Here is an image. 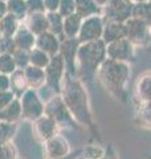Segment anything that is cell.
I'll return each instance as SVG.
<instances>
[{
  "label": "cell",
  "mask_w": 151,
  "mask_h": 159,
  "mask_svg": "<svg viewBox=\"0 0 151 159\" xmlns=\"http://www.w3.org/2000/svg\"><path fill=\"white\" fill-rule=\"evenodd\" d=\"M97 72L105 90L115 99L123 102L126 96V84L130 76L129 64L106 58L101 64Z\"/></svg>",
  "instance_id": "1"
},
{
  "label": "cell",
  "mask_w": 151,
  "mask_h": 159,
  "mask_svg": "<svg viewBox=\"0 0 151 159\" xmlns=\"http://www.w3.org/2000/svg\"><path fill=\"white\" fill-rule=\"evenodd\" d=\"M64 102L66 105L69 113L73 114V117L80 123L88 125L92 121V114L89 109V99L88 93L85 92V88L78 80L69 78L66 74V81H64Z\"/></svg>",
  "instance_id": "2"
},
{
  "label": "cell",
  "mask_w": 151,
  "mask_h": 159,
  "mask_svg": "<svg viewBox=\"0 0 151 159\" xmlns=\"http://www.w3.org/2000/svg\"><path fill=\"white\" fill-rule=\"evenodd\" d=\"M76 60L80 64L81 72L95 73L105 60H106V44L102 39L94 41L81 43L77 49Z\"/></svg>",
  "instance_id": "3"
},
{
  "label": "cell",
  "mask_w": 151,
  "mask_h": 159,
  "mask_svg": "<svg viewBox=\"0 0 151 159\" xmlns=\"http://www.w3.org/2000/svg\"><path fill=\"white\" fill-rule=\"evenodd\" d=\"M125 24L126 39L133 44L135 48H144L151 41V25L139 19L130 17Z\"/></svg>",
  "instance_id": "4"
},
{
  "label": "cell",
  "mask_w": 151,
  "mask_h": 159,
  "mask_svg": "<svg viewBox=\"0 0 151 159\" xmlns=\"http://www.w3.org/2000/svg\"><path fill=\"white\" fill-rule=\"evenodd\" d=\"M135 57V47L127 39H121L106 45V58L122 62H133Z\"/></svg>",
  "instance_id": "5"
},
{
  "label": "cell",
  "mask_w": 151,
  "mask_h": 159,
  "mask_svg": "<svg viewBox=\"0 0 151 159\" xmlns=\"http://www.w3.org/2000/svg\"><path fill=\"white\" fill-rule=\"evenodd\" d=\"M103 25H105L103 19L98 16V15L84 19L77 40L80 43H88V41H94V40L102 39Z\"/></svg>",
  "instance_id": "6"
},
{
  "label": "cell",
  "mask_w": 151,
  "mask_h": 159,
  "mask_svg": "<svg viewBox=\"0 0 151 159\" xmlns=\"http://www.w3.org/2000/svg\"><path fill=\"white\" fill-rule=\"evenodd\" d=\"M105 8V19L109 21L125 23L131 17L133 3L130 0H109Z\"/></svg>",
  "instance_id": "7"
},
{
  "label": "cell",
  "mask_w": 151,
  "mask_h": 159,
  "mask_svg": "<svg viewBox=\"0 0 151 159\" xmlns=\"http://www.w3.org/2000/svg\"><path fill=\"white\" fill-rule=\"evenodd\" d=\"M64 68H65V62L64 58L61 57V54H54L50 58L49 64L47 65L45 69V76H47V82L49 84L52 88H54L56 90H60V85H61V80L64 76Z\"/></svg>",
  "instance_id": "8"
},
{
  "label": "cell",
  "mask_w": 151,
  "mask_h": 159,
  "mask_svg": "<svg viewBox=\"0 0 151 159\" xmlns=\"http://www.w3.org/2000/svg\"><path fill=\"white\" fill-rule=\"evenodd\" d=\"M20 105H21V113L27 118H31V119L40 118L44 111L43 103L40 102V99L36 97V94L32 90H28L24 93Z\"/></svg>",
  "instance_id": "9"
},
{
  "label": "cell",
  "mask_w": 151,
  "mask_h": 159,
  "mask_svg": "<svg viewBox=\"0 0 151 159\" xmlns=\"http://www.w3.org/2000/svg\"><path fill=\"white\" fill-rule=\"evenodd\" d=\"M78 40L77 39H65L64 43L60 45V54L64 58L65 66H68V74H74L76 69V54L78 49Z\"/></svg>",
  "instance_id": "10"
},
{
  "label": "cell",
  "mask_w": 151,
  "mask_h": 159,
  "mask_svg": "<svg viewBox=\"0 0 151 159\" xmlns=\"http://www.w3.org/2000/svg\"><path fill=\"white\" fill-rule=\"evenodd\" d=\"M44 111L47 113V117L52 118L56 123L65 121L69 116V110L61 97H54L53 99H50L45 105Z\"/></svg>",
  "instance_id": "11"
},
{
  "label": "cell",
  "mask_w": 151,
  "mask_h": 159,
  "mask_svg": "<svg viewBox=\"0 0 151 159\" xmlns=\"http://www.w3.org/2000/svg\"><path fill=\"white\" fill-rule=\"evenodd\" d=\"M47 152L52 159L65 157L68 154H70L69 143L64 137L54 135L47 141Z\"/></svg>",
  "instance_id": "12"
},
{
  "label": "cell",
  "mask_w": 151,
  "mask_h": 159,
  "mask_svg": "<svg viewBox=\"0 0 151 159\" xmlns=\"http://www.w3.org/2000/svg\"><path fill=\"white\" fill-rule=\"evenodd\" d=\"M126 39V32H125V24L119 21H108L103 25V32H102V40L103 43L110 44L117 40Z\"/></svg>",
  "instance_id": "13"
},
{
  "label": "cell",
  "mask_w": 151,
  "mask_h": 159,
  "mask_svg": "<svg viewBox=\"0 0 151 159\" xmlns=\"http://www.w3.org/2000/svg\"><path fill=\"white\" fill-rule=\"evenodd\" d=\"M135 98L138 102H146L151 99V72H144L135 82Z\"/></svg>",
  "instance_id": "14"
},
{
  "label": "cell",
  "mask_w": 151,
  "mask_h": 159,
  "mask_svg": "<svg viewBox=\"0 0 151 159\" xmlns=\"http://www.w3.org/2000/svg\"><path fill=\"white\" fill-rule=\"evenodd\" d=\"M56 126L57 123L49 117H40L37 118L36 123H34V131L36 135L41 139V141H48L52 137H54L56 133Z\"/></svg>",
  "instance_id": "15"
},
{
  "label": "cell",
  "mask_w": 151,
  "mask_h": 159,
  "mask_svg": "<svg viewBox=\"0 0 151 159\" xmlns=\"http://www.w3.org/2000/svg\"><path fill=\"white\" fill-rule=\"evenodd\" d=\"M36 45L39 49H41L43 52L47 54H57L60 52V43L56 37V34L50 33V32H44L41 34H39V37L36 40Z\"/></svg>",
  "instance_id": "16"
},
{
  "label": "cell",
  "mask_w": 151,
  "mask_h": 159,
  "mask_svg": "<svg viewBox=\"0 0 151 159\" xmlns=\"http://www.w3.org/2000/svg\"><path fill=\"white\" fill-rule=\"evenodd\" d=\"M82 17L78 16L77 13H73L70 16L64 17V24H62V33L65 39H76L80 33L82 24Z\"/></svg>",
  "instance_id": "17"
},
{
  "label": "cell",
  "mask_w": 151,
  "mask_h": 159,
  "mask_svg": "<svg viewBox=\"0 0 151 159\" xmlns=\"http://www.w3.org/2000/svg\"><path fill=\"white\" fill-rule=\"evenodd\" d=\"M24 76L27 80L28 86H31L33 89H37L40 86H43L47 82V76L43 69L36 68V66H28L24 70Z\"/></svg>",
  "instance_id": "18"
},
{
  "label": "cell",
  "mask_w": 151,
  "mask_h": 159,
  "mask_svg": "<svg viewBox=\"0 0 151 159\" xmlns=\"http://www.w3.org/2000/svg\"><path fill=\"white\" fill-rule=\"evenodd\" d=\"M76 3V13L82 19H86L94 15H98L99 6L94 0H74Z\"/></svg>",
  "instance_id": "19"
},
{
  "label": "cell",
  "mask_w": 151,
  "mask_h": 159,
  "mask_svg": "<svg viewBox=\"0 0 151 159\" xmlns=\"http://www.w3.org/2000/svg\"><path fill=\"white\" fill-rule=\"evenodd\" d=\"M21 114V105L17 101H12L7 106L0 109V119H4V122H15Z\"/></svg>",
  "instance_id": "20"
},
{
  "label": "cell",
  "mask_w": 151,
  "mask_h": 159,
  "mask_svg": "<svg viewBox=\"0 0 151 159\" xmlns=\"http://www.w3.org/2000/svg\"><path fill=\"white\" fill-rule=\"evenodd\" d=\"M29 31L34 34H41L48 31V19L43 13H32L29 19Z\"/></svg>",
  "instance_id": "21"
},
{
  "label": "cell",
  "mask_w": 151,
  "mask_h": 159,
  "mask_svg": "<svg viewBox=\"0 0 151 159\" xmlns=\"http://www.w3.org/2000/svg\"><path fill=\"white\" fill-rule=\"evenodd\" d=\"M131 17L139 19V20H142V21L151 25V4H150V2L133 4Z\"/></svg>",
  "instance_id": "22"
},
{
  "label": "cell",
  "mask_w": 151,
  "mask_h": 159,
  "mask_svg": "<svg viewBox=\"0 0 151 159\" xmlns=\"http://www.w3.org/2000/svg\"><path fill=\"white\" fill-rule=\"evenodd\" d=\"M13 41L16 44V48L28 51V49L36 43V39H34L33 33L29 31V29H21V31H19V33L16 34V37L13 39Z\"/></svg>",
  "instance_id": "23"
},
{
  "label": "cell",
  "mask_w": 151,
  "mask_h": 159,
  "mask_svg": "<svg viewBox=\"0 0 151 159\" xmlns=\"http://www.w3.org/2000/svg\"><path fill=\"white\" fill-rule=\"evenodd\" d=\"M138 122L146 129H151V99L146 102H140L137 110Z\"/></svg>",
  "instance_id": "24"
},
{
  "label": "cell",
  "mask_w": 151,
  "mask_h": 159,
  "mask_svg": "<svg viewBox=\"0 0 151 159\" xmlns=\"http://www.w3.org/2000/svg\"><path fill=\"white\" fill-rule=\"evenodd\" d=\"M16 17L12 16V15H6L0 20V32H2L3 37H11L16 31Z\"/></svg>",
  "instance_id": "25"
},
{
  "label": "cell",
  "mask_w": 151,
  "mask_h": 159,
  "mask_svg": "<svg viewBox=\"0 0 151 159\" xmlns=\"http://www.w3.org/2000/svg\"><path fill=\"white\" fill-rule=\"evenodd\" d=\"M48 19V29L50 33L53 34H61L62 33V24H64V17L58 12H49L47 15Z\"/></svg>",
  "instance_id": "26"
},
{
  "label": "cell",
  "mask_w": 151,
  "mask_h": 159,
  "mask_svg": "<svg viewBox=\"0 0 151 159\" xmlns=\"http://www.w3.org/2000/svg\"><path fill=\"white\" fill-rule=\"evenodd\" d=\"M49 61H50L49 54L43 52L41 49H39V48L34 49V51L32 52V54L29 56V62H32L33 66L40 68V69H41V68H47Z\"/></svg>",
  "instance_id": "27"
},
{
  "label": "cell",
  "mask_w": 151,
  "mask_h": 159,
  "mask_svg": "<svg viewBox=\"0 0 151 159\" xmlns=\"http://www.w3.org/2000/svg\"><path fill=\"white\" fill-rule=\"evenodd\" d=\"M7 9L9 15H12L16 19L24 17V13L27 11V4H25L24 0H8Z\"/></svg>",
  "instance_id": "28"
},
{
  "label": "cell",
  "mask_w": 151,
  "mask_h": 159,
  "mask_svg": "<svg viewBox=\"0 0 151 159\" xmlns=\"http://www.w3.org/2000/svg\"><path fill=\"white\" fill-rule=\"evenodd\" d=\"M15 69H16V64H15L12 54L3 53L0 56V72L3 74H8V73H13Z\"/></svg>",
  "instance_id": "29"
},
{
  "label": "cell",
  "mask_w": 151,
  "mask_h": 159,
  "mask_svg": "<svg viewBox=\"0 0 151 159\" xmlns=\"http://www.w3.org/2000/svg\"><path fill=\"white\" fill-rule=\"evenodd\" d=\"M62 17L70 16V15L76 13V3L74 0H61L60 2V7L57 11Z\"/></svg>",
  "instance_id": "30"
},
{
  "label": "cell",
  "mask_w": 151,
  "mask_h": 159,
  "mask_svg": "<svg viewBox=\"0 0 151 159\" xmlns=\"http://www.w3.org/2000/svg\"><path fill=\"white\" fill-rule=\"evenodd\" d=\"M16 51V44H15L12 37H2L0 39V52L12 54Z\"/></svg>",
  "instance_id": "31"
},
{
  "label": "cell",
  "mask_w": 151,
  "mask_h": 159,
  "mask_svg": "<svg viewBox=\"0 0 151 159\" xmlns=\"http://www.w3.org/2000/svg\"><path fill=\"white\" fill-rule=\"evenodd\" d=\"M13 60H15L16 66L23 68L29 62V56L25 49H16V51L13 52Z\"/></svg>",
  "instance_id": "32"
},
{
  "label": "cell",
  "mask_w": 151,
  "mask_h": 159,
  "mask_svg": "<svg viewBox=\"0 0 151 159\" xmlns=\"http://www.w3.org/2000/svg\"><path fill=\"white\" fill-rule=\"evenodd\" d=\"M13 131V126L9 125L8 122H0V145L3 143H7V141L9 139V137L12 135Z\"/></svg>",
  "instance_id": "33"
},
{
  "label": "cell",
  "mask_w": 151,
  "mask_h": 159,
  "mask_svg": "<svg viewBox=\"0 0 151 159\" xmlns=\"http://www.w3.org/2000/svg\"><path fill=\"white\" fill-rule=\"evenodd\" d=\"M27 9L31 13H43L45 11L44 0H27Z\"/></svg>",
  "instance_id": "34"
},
{
  "label": "cell",
  "mask_w": 151,
  "mask_h": 159,
  "mask_svg": "<svg viewBox=\"0 0 151 159\" xmlns=\"http://www.w3.org/2000/svg\"><path fill=\"white\" fill-rule=\"evenodd\" d=\"M0 159H15V148L8 143L0 145Z\"/></svg>",
  "instance_id": "35"
},
{
  "label": "cell",
  "mask_w": 151,
  "mask_h": 159,
  "mask_svg": "<svg viewBox=\"0 0 151 159\" xmlns=\"http://www.w3.org/2000/svg\"><path fill=\"white\" fill-rule=\"evenodd\" d=\"M60 2H61V0H44L45 11H48V12H57L58 7H60Z\"/></svg>",
  "instance_id": "36"
},
{
  "label": "cell",
  "mask_w": 151,
  "mask_h": 159,
  "mask_svg": "<svg viewBox=\"0 0 151 159\" xmlns=\"http://www.w3.org/2000/svg\"><path fill=\"white\" fill-rule=\"evenodd\" d=\"M12 98H13V94L12 92H2L0 93V109H3L4 106H7L8 103L12 102Z\"/></svg>",
  "instance_id": "37"
},
{
  "label": "cell",
  "mask_w": 151,
  "mask_h": 159,
  "mask_svg": "<svg viewBox=\"0 0 151 159\" xmlns=\"http://www.w3.org/2000/svg\"><path fill=\"white\" fill-rule=\"evenodd\" d=\"M9 86H11V81H9V78L6 76V74H2V76H0V93L8 90Z\"/></svg>",
  "instance_id": "38"
},
{
  "label": "cell",
  "mask_w": 151,
  "mask_h": 159,
  "mask_svg": "<svg viewBox=\"0 0 151 159\" xmlns=\"http://www.w3.org/2000/svg\"><path fill=\"white\" fill-rule=\"evenodd\" d=\"M7 4L3 2V0H0V20H2L4 16H6V13H7Z\"/></svg>",
  "instance_id": "39"
},
{
  "label": "cell",
  "mask_w": 151,
  "mask_h": 159,
  "mask_svg": "<svg viewBox=\"0 0 151 159\" xmlns=\"http://www.w3.org/2000/svg\"><path fill=\"white\" fill-rule=\"evenodd\" d=\"M94 2L97 3L101 8H103V7H105V6H106V4L109 3V0H94Z\"/></svg>",
  "instance_id": "40"
},
{
  "label": "cell",
  "mask_w": 151,
  "mask_h": 159,
  "mask_svg": "<svg viewBox=\"0 0 151 159\" xmlns=\"http://www.w3.org/2000/svg\"><path fill=\"white\" fill-rule=\"evenodd\" d=\"M74 158H77V154H68V155H65V157H61V158H54V159H74Z\"/></svg>",
  "instance_id": "41"
},
{
  "label": "cell",
  "mask_w": 151,
  "mask_h": 159,
  "mask_svg": "<svg viewBox=\"0 0 151 159\" xmlns=\"http://www.w3.org/2000/svg\"><path fill=\"white\" fill-rule=\"evenodd\" d=\"M133 4H137V3H144V2H150V0H130Z\"/></svg>",
  "instance_id": "42"
},
{
  "label": "cell",
  "mask_w": 151,
  "mask_h": 159,
  "mask_svg": "<svg viewBox=\"0 0 151 159\" xmlns=\"http://www.w3.org/2000/svg\"><path fill=\"white\" fill-rule=\"evenodd\" d=\"M0 39H2V32H0Z\"/></svg>",
  "instance_id": "43"
},
{
  "label": "cell",
  "mask_w": 151,
  "mask_h": 159,
  "mask_svg": "<svg viewBox=\"0 0 151 159\" xmlns=\"http://www.w3.org/2000/svg\"><path fill=\"white\" fill-rule=\"evenodd\" d=\"M150 4H151V0H150Z\"/></svg>",
  "instance_id": "44"
},
{
  "label": "cell",
  "mask_w": 151,
  "mask_h": 159,
  "mask_svg": "<svg viewBox=\"0 0 151 159\" xmlns=\"http://www.w3.org/2000/svg\"><path fill=\"white\" fill-rule=\"evenodd\" d=\"M3 2H4V0H3Z\"/></svg>",
  "instance_id": "45"
}]
</instances>
